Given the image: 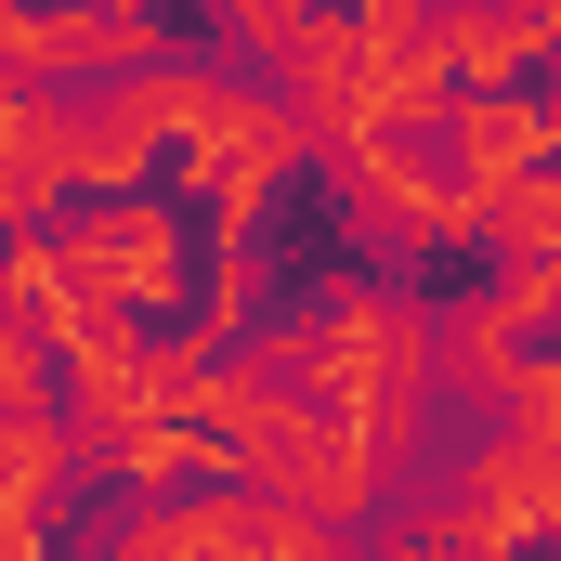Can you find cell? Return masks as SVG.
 Segmentation results:
<instances>
[{
	"label": "cell",
	"instance_id": "7a4b0ae2",
	"mask_svg": "<svg viewBox=\"0 0 561 561\" xmlns=\"http://www.w3.org/2000/svg\"><path fill=\"white\" fill-rule=\"evenodd\" d=\"M353 13H366V26H379V39H431V26H444V13H457V0H353Z\"/></svg>",
	"mask_w": 561,
	"mask_h": 561
},
{
	"label": "cell",
	"instance_id": "3957f363",
	"mask_svg": "<svg viewBox=\"0 0 561 561\" xmlns=\"http://www.w3.org/2000/svg\"><path fill=\"white\" fill-rule=\"evenodd\" d=\"M536 561H561V536H549V549H536Z\"/></svg>",
	"mask_w": 561,
	"mask_h": 561
},
{
	"label": "cell",
	"instance_id": "6da1fadb",
	"mask_svg": "<svg viewBox=\"0 0 561 561\" xmlns=\"http://www.w3.org/2000/svg\"><path fill=\"white\" fill-rule=\"evenodd\" d=\"M444 144H457V170H470L483 196H510V183L561 170V131H549V105H536V92H457Z\"/></svg>",
	"mask_w": 561,
	"mask_h": 561
}]
</instances>
